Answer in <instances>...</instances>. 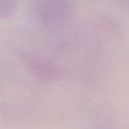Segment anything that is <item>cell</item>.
Returning a JSON list of instances; mask_svg holds the SVG:
<instances>
[{
  "instance_id": "cell-1",
  "label": "cell",
  "mask_w": 129,
  "mask_h": 129,
  "mask_svg": "<svg viewBox=\"0 0 129 129\" xmlns=\"http://www.w3.org/2000/svg\"><path fill=\"white\" fill-rule=\"evenodd\" d=\"M27 64L31 66V71L36 74L42 76L44 78H49L50 76H54V69L50 64H47L45 61L39 59L37 57H29Z\"/></svg>"
}]
</instances>
